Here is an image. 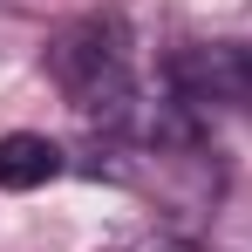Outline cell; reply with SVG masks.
Instances as JSON below:
<instances>
[{"label": "cell", "mask_w": 252, "mask_h": 252, "mask_svg": "<svg viewBox=\"0 0 252 252\" xmlns=\"http://www.w3.org/2000/svg\"><path fill=\"white\" fill-rule=\"evenodd\" d=\"M48 75L62 82V95L95 116L102 129H129V136H150V102L136 82V62H129V34L116 14H82L68 21L55 41H48Z\"/></svg>", "instance_id": "obj_1"}, {"label": "cell", "mask_w": 252, "mask_h": 252, "mask_svg": "<svg viewBox=\"0 0 252 252\" xmlns=\"http://www.w3.org/2000/svg\"><path fill=\"white\" fill-rule=\"evenodd\" d=\"M150 252H205V246H150Z\"/></svg>", "instance_id": "obj_3"}, {"label": "cell", "mask_w": 252, "mask_h": 252, "mask_svg": "<svg viewBox=\"0 0 252 252\" xmlns=\"http://www.w3.org/2000/svg\"><path fill=\"white\" fill-rule=\"evenodd\" d=\"M62 177V150L34 129H7L0 136V191H41Z\"/></svg>", "instance_id": "obj_2"}]
</instances>
